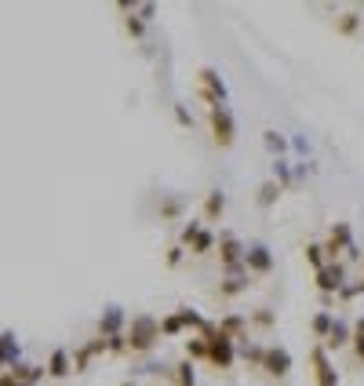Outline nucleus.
<instances>
[{
    "instance_id": "nucleus-21",
    "label": "nucleus",
    "mask_w": 364,
    "mask_h": 386,
    "mask_svg": "<svg viewBox=\"0 0 364 386\" xmlns=\"http://www.w3.org/2000/svg\"><path fill=\"white\" fill-rule=\"evenodd\" d=\"M175 313H179V320H182V328H194V332H201V328L208 325V317H201L194 306H179Z\"/></svg>"
},
{
    "instance_id": "nucleus-5",
    "label": "nucleus",
    "mask_w": 364,
    "mask_h": 386,
    "mask_svg": "<svg viewBox=\"0 0 364 386\" xmlns=\"http://www.w3.org/2000/svg\"><path fill=\"white\" fill-rule=\"evenodd\" d=\"M244 244L233 237V233H222L219 237V263H222V270H226V277L230 273H244Z\"/></svg>"
},
{
    "instance_id": "nucleus-25",
    "label": "nucleus",
    "mask_w": 364,
    "mask_h": 386,
    "mask_svg": "<svg viewBox=\"0 0 364 386\" xmlns=\"http://www.w3.org/2000/svg\"><path fill=\"white\" fill-rule=\"evenodd\" d=\"M332 320H335V317H332V310H320V313L310 320L313 335H317V339H328V332H332Z\"/></svg>"
},
{
    "instance_id": "nucleus-24",
    "label": "nucleus",
    "mask_w": 364,
    "mask_h": 386,
    "mask_svg": "<svg viewBox=\"0 0 364 386\" xmlns=\"http://www.w3.org/2000/svg\"><path fill=\"white\" fill-rule=\"evenodd\" d=\"M281 193H284V189L277 186L273 179H270V182H263V186H259V204H263V208H273L277 201H281Z\"/></svg>"
},
{
    "instance_id": "nucleus-36",
    "label": "nucleus",
    "mask_w": 364,
    "mask_h": 386,
    "mask_svg": "<svg viewBox=\"0 0 364 386\" xmlns=\"http://www.w3.org/2000/svg\"><path fill=\"white\" fill-rule=\"evenodd\" d=\"M135 11H139V18H142V23H149V18L157 15V8H153V4H142V8H135Z\"/></svg>"
},
{
    "instance_id": "nucleus-20",
    "label": "nucleus",
    "mask_w": 364,
    "mask_h": 386,
    "mask_svg": "<svg viewBox=\"0 0 364 386\" xmlns=\"http://www.w3.org/2000/svg\"><path fill=\"white\" fill-rule=\"evenodd\" d=\"M215 244H219L215 233H211V230H201L197 237H194V244H189V251H194V255H211V248H215Z\"/></svg>"
},
{
    "instance_id": "nucleus-13",
    "label": "nucleus",
    "mask_w": 364,
    "mask_h": 386,
    "mask_svg": "<svg viewBox=\"0 0 364 386\" xmlns=\"http://www.w3.org/2000/svg\"><path fill=\"white\" fill-rule=\"evenodd\" d=\"M48 375L51 379H66L70 372H73V357H70V350L66 347H58V350H51V357H48Z\"/></svg>"
},
{
    "instance_id": "nucleus-17",
    "label": "nucleus",
    "mask_w": 364,
    "mask_h": 386,
    "mask_svg": "<svg viewBox=\"0 0 364 386\" xmlns=\"http://www.w3.org/2000/svg\"><path fill=\"white\" fill-rule=\"evenodd\" d=\"M248 285H251V281H248V270H244V273H230L226 281L219 285V295H222V299H233V295H241Z\"/></svg>"
},
{
    "instance_id": "nucleus-26",
    "label": "nucleus",
    "mask_w": 364,
    "mask_h": 386,
    "mask_svg": "<svg viewBox=\"0 0 364 386\" xmlns=\"http://www.w3.org/2000/svg\"><path fill=\"white\" fill-rule=\"evenodd\" d=\"M186 357H189V361H208V342H204L201 335L186 339Z\"/></svg>"
},
{
    "instance_id": "nucleus-33",
    "label": "nucleus",
    "mask_w": 364,
    "mask_h": 386,
    "mask_svg": "<svg viewBox=\"0 0 364 386\" xmlns=\"http://www.w3.org/2000/svg\"><path fill=\"white\" fill-rule=\"evenodd\" d=\"M251 320H255V325H259V328H270V325H273V313L263 306V310H255V313H251Z\"/></svg>"
},
{
    "instance_id": "nucleus-32",
    "label": "nucleus",
    "mask_w": 364,
    "mask_h": 386,
    "mask_svg": "<svg viewBox=\"0 0 364 386\" xmlns=\"http://www.w3.org/2000/svg\"><path fill=\"white\" fill-rule=\"evenodd\" d=\"M179 211H182V201H175V197L161 204V216H164V219H179Z\"/></svg>"
},
{
    "instance_id": "nucleus-3",
    "label": "nucleus",
    "mask_w": 364,
    "mask_h": 386,
    "mask_svg": "<svg viewBox=\"0 0 364 386\" xmlns=\"http://www.w3.org/2000/svg\"><path fill=\"white\" fill-rule=\"evenodd\" d=\"M197 95L208 102V110H211V106H226V99H230L226 80L211 70V66H201L197 70Z\"/></svg>"
},
{
    "instance_id": "nucleus-8",
    "label": "nucleus",
    "mask_w": 364,
    "mask_h": 386,
    "mask_svg": "<svg viewBox=\"0 0 364 386\" xmlns=\"http://www.w3.org/2000/svg\"><path fill=\"white\" fill-rule=\"evenodd\" d=\"M263 372L273 375V379H284V375L291 372V354H288V347H266Z\"/></svg>"
},
{
    "instance_id": "nucleus-18",
    "label": "nucleus",
    "mask_w": 364,
    "mask_h": 386,
    "mask_svg": "<svg viewBox=\"0 0 364 386\" xmlns=\"http://www.w3.org/2000/svg\"><path fill=\"white\" fill-rule=\"evenodd\" d=\"M263 142H266V149H270L273 157H284V154H288V146H291L281 132H277V127H266V132H263Z\"/></svg>"
},
{
    "instance_id": "nucleus-27",
    "label": "nucleus",
    "mask_w": 364,
    "mask_h": 386,
    "mask_svg": "<svg viewBox=\"0 0 364 386\" xmlns=\"http://www.w3.org/2000/svg\"><path fill=\"white\" fill-rule=\"evenodd\" d=\"M186 328H182V320H179V313H168V317H161V335H168V339H175V335H182Z\"/></svg>"
},
{
    "instance_id": "nucleus-12",
    "label": "nucleus",
    "mask_w": 364,
    "mask_h": 386,
    "mask_svg": "<svg viewBox=\"0 0 364 386\" xmlns=\"http://www.w3.org/2000/svg\"><path fill=\"white\" fill-rule=\"evenodd\" d=\"M8 372L15 375V382H18V386H33V382H40V379L48 375V368H44V364H26V361L11 364Z\"/></svg>"
},
{
    "instance_id": "nucleus-28",
    "label": "nucleus",
    "mask_w": 364,
    "mask_h": 386,
    "mask_svg": "<svg viewBox=\"0 0 364 386\" xmlns=\"http://www.w3.org/2000/svg\"><path fill=\"white\" fill-rule=\"evenodd\" d=\"M357 26H360V15H357V11H346V15H342L339 23H335V30H339L342 37H353Z\"/></svg>"
},
{
    "instance_id": "nucleus-29",
    "label": "nucleus",
    "mask_w": 364,
    "mask_h": 386,
    "mask_svg": "<svg viewBox=\"0 0 364 386\" xmlns=\"http://www.w3.org/2000/svg\"><path fill=\"white\" fill-rule=\"evenodd\" d=\"M306 263L313 266V273L320 270V266H325L328 259H325V248H320V244H306Z\"/></svg>"
},
{
    "instance_id": "nucleus-19",
    "label": "nucleus",
    "mask_w": 364,
    "mask_h": 386,
    "mask_svg": "<svg viewBox=\"0 0 364 386\" xmlns=\"http://www.w3.org/2000/svg\"><path fill=\"white\" fill-rule=\"evenodd\" d=\"M171 379H175V386H197V368H194V361H179L175 364V372H171Z\"/></svg>"
},
{
    "instance_id": "nucleus-35",
    "label": "nucleus",
    "mask_w": 364,
    "mask_h": 386,
    "mask_svg": "<svg viewBox=\"0 0 364 386\" xmlns=\"http://www.w3.org/2000/svg\"><path fill=\"white\" fill-rule=\"evenodd\" d=\"M182 255H186L182 244H171V248H168V266H179V263H182Z\"/></svg>"
},
{
    "instance_id": "nucleus-2",
    "label": "nucleus",
    "mask_w": 364,
    "mask_h": 386,
    "mask_svg": "<svg viewBox=\"0 0 364 386\" xmlns=\"http://www.w3.org/2000/svg\"><path fill=\"white\" fill-rule=\"evenodd\" d=\"M208 124H211V139H215L219 149H230L233 142H237V120H233L230 106H211Z\"/></svg>"
},
{
    "instance_id": "nucleus-14",
    "label": "nucleus",
    "mask_w": 364,
    "mask_h": 386,
    "mask_svg": "<svg viewBox=\"0 0 364 386\" xmlns=\"http://www.w3.org/2000/svg\"><path fill=\"white\" fill-rule=\"evenodd\" d=\"M353 342V328L346 325V320H332V332H328V339H325V350H342V347H350Z\"/></svg>"
},
{
    "instance_id": "nucleus-30",
    "label": "nucleus",
    "mask_w": 364,
    "mask_h": 386,
    "mask_svg": "<svg viewBox=\"0 0 364 386\" xmlns=\"http://www.w3.org/2000/svg\"><path fill=\"white\" fill-rule=\"evenodd\" d=\"M201 230H204V226H201L197 219H189V223L182 226V233H179V244H182V248H186V244H194V237H197Z\"/></svg>"
},
{
    "instance_id": "nucleus-23",
    "label": "nucleus",
    "mask_w": 364,
    "mask_h": 386,
    "mask_svg": "<svg viewBox=\"0 0 364 386\" xmlns=\"http://www.w3.org/2000/svg\"><path fill=\"white\" fill-rule=\"evenodd\" d=\"M291 179H295V175H291V164H288L284 157H277V161H273V182L281 186V189H288Z\"/></svg>"
},
{
    "instance_id": "nucleus-4",
    "label": "nucleus",
    "mask_w": 364,
    "mask_h": 386,
    "mask_svg": "<svg viewBox=\"0 0 364 386\" xmlns=\"http://www.w3.org/2000/svg\"><path fill=\"white\" fill-rule=\"evenodd\" d=\"M233 361H237V342L219 328V335L208 342V364L215 372H226V368H233Z\"/></svg>"
},
{
    "instance_id": "nucleus-37",
    "label": "nucleus",
    "mask_w": 364,
    "mask_h": 386,
    "mask_svg": "<svg viewBox=\"0 0 364 386\" xmlns=\"http://www.w3.org/2000/svg\"><path fill=\"white\" fill-rule=\"evenodd\" d=\"M291 146H295V149H299V154H310V142H306V139H303V135H299V139H295V142H291Z\"/></svg>"
},
{
    "instance_id": "nucleus-34",
    "label": "nucleus",
    "mask_w": 364,
    "mask_h": 386,
    "mask_svg": "<svg viewBox=\"0 0 364 386\" xmlns=\"http://www.w3.org/2000/svg\"><path fill=\"white\" fill-rule=\"evenodd\" d=\"M175 120H179L182 127H194V117H189V110H186L182 102H175Z\"/></svg>"
},
{
    "instance_id": "nucleus-6",
    "label": "nucleus",
    "mask_w": 364,
    "mask_h": 386,
    "mask_svg": "<svg viewBox=\"0 0 364 386\" xmlns=\"http://www.w3.org/2000/svg\"><path fill=\"white\" fill-rule=\"evenodd\" d=\"M313 281H317V288L325 292V295L342 292V288H346V266H342V263H325V266L313 273Z\"/></svg>"
},
{
    "instance_id": "nucleus-1",
    "label": "nucleus",
    "mask_w": 364,
    "mask_h": 386,
    "mask_svg": "<svg viewBox=\"0 0 364 386\" xmlns=\"http://www.w3.org/2000/svg\"><path fill=\"white\" fill-rule=\"evenodd\" d=\"M124 339H127V354H149L161 339V320L149 313H139V317H132Z\"/></svg>"
},
{
    "instance_id": "nucleus-31",
    "label": "nucleus",
    "mask_w": 364,
    "mask_h": 386,
    "mask_svg": "<svg viewBox=\"0 0 364 386\" xmlns=\"http://www.w3.org/2000/svg\"><path fill=\"white\" fill-rule=\"evenodd\" d=\"M106 342H110V354H113V357H124V354H127V339H124V332H120V335H110Z\"/></svg>"
},
{
    "instance_id": "nucleus-38",
    "label": "nucleus",
    "mask_w": 364,
    "mask_h": 386,
    "mask_svg": "<svg viewBox=\"0 0 364 386\" xmlns=\"http://www.w3.org/2000/svg\"><path fill=\"white\" fill-rule=\"evenodd\" d=\"M0 386H18V382H15L11 372H0Z\"/></svg>"
},
{
    "instance_id": "nucleus-15",
    "label": "nucleus",
    "mask_w": 364,
    "mask_h": 386,
    "mask_svg": "<svg viewBox=\"0 0 364 386\" xmlns=\"http://www.w3.org/2000/svg\"><path fill=\"white\" fill-rule=\"evenodd\" d=\"M219 328L233 339V342H241V347H244V342H248V317H241V313H230V317H222L219 320Z\"/></svg>"
},
{
    "instance_id": "nucleus-9",
    "label": "nucleus",
    "mask_w": 364,
    "mask_h": 386,
    "mask_svg": "<svg viewBox=\"0 0 364 386\" xmlns=\"http://www.w3.org/2000/svg\"><path fill=\"white\" fill-rule=\"evenodd\" d=\"M124 325H127V313H124V306L110 303V306L102 310V317H99V335H102V339L120 335V332H124Z\"/></svg>"
},
{
    "instance_id": "nucleus-11",
    "label": "nucleus",
    "mask_w": 364,
    "mask_h": 386,
    "mask_svg": "<svg viewBox=\"0 0 364 386\" xmlns=\"http://www.w3.org/2000/svg\"><path fill=\"white\" fill-rule=\"evenodd\" d=\"M23 361V347H18V335L15 332H0V368H11V364Z\"/></svg>"
},
{
    "instance_id": "nucleus-22",
    "label": "nucleus",
    "mask_w": 364,
    "mask_h": 386,
    "mask_svg": "<svg viewBox=\"0 0 364 386\" xmlns=\"http://www.w3.org/2000/svg\"><path fill=\"white\" fill-rule=\"evenodd\" d=\"M120 11L127 15V18H124V30H127V33H132V37L139 40V37L146 33V23L139 18V11H135V8H127V4H120Z\"/></svg>"
},
{
    "instance_id": "nucleus-39",
    "label": "nucleus",
    "mask_w": 364,
    "mask_h": 386,
    "mask_svg": "<svg viewBox=\"0 0 364 386\" xmlns=\"http://www.w3.org/2000/svg\"><path fill=\"white\" fill-rule=\"evenodd\" d=\"M353 332H360V335H364V317H360V320H357V325H353Z\"/></svg>"
},
{
    "instance_id": "nucleus-7",
    "label": "nucleus",
    "mask_w": 364,
    "mask_h": 386,
    "mask_svg": "<svg viewBox=\"0 0 364 386\" xmlns=\"http://www.w3.org/2000/svg\"><path fill=\"white\" fill-rule=\"evenodd\" d=\"M310 361H313V379H317V386H339V372H335V364H332V357H328L325 347H313Z\"/></svg>"
},
{
    "instance_id": "nucleus-16",
    "label": "nucleus",
    "mask_w": 364,
    "mask_h": 386,
    "mask_svg": "<svg viewBox=\"0 0 364 386\" xmlns=\"http://www.w3.org/2000/svg\"><path fill=\"white\" fill-rule=\"evenodd\" d=\"M226 216V193L222 189H208V197H204V219L208 223H219Z\"/></svg>"
},
{
    "instance_id": "nucleus-10",
    "label": "nucleus",
    "mask_w": 364,
    "mask_h": 386,
    "mask_svg": "<svg viewBox=\"0 0 364 386\" xmlns=\"http://www.w3.org/2000/svg\"><path fill=\"white\" fill-rule=\"evenodd\" d=\"M244 270L248 273H270L273 270V251L266 244H251L244 251Z\"/></svg>"
},
{
    "instance_id": "nucleus-40",
    "label": "nucleus",
    "mask_w": 364,
    "mask_h": 386,
    "mask_svg": "<svg viewBox=\"0 0 364 386\" xmlns=\"http://www.w3.org/2000/svg\"><path fill=\"white\" fill-rule=\"evenodd\" d=\"M120 386H135V382H120Z\"/></svg>"
}]
</instances>
